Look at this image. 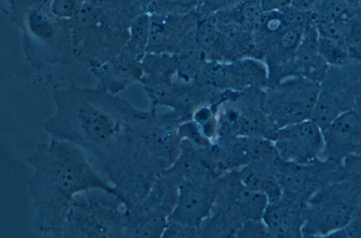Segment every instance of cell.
<instances>
[{"instance_id":"1","label":"cell","mask_w":361,"mask_h":238,"mask_svg":"<svg viewBox=\"0 0 361 238\" xmlns=\"http://www.w3.org/2000/svg\"><path fill=\"white\" fill-rule=\"evenodd\" d=\"M53 100L55 112L44 124V131L82 148L91 163L116 151L139 110L98 85L71 84L54 90Z\"/></svg>"},{"instance_id":"2","label":"cell","mask_w":361,"mask_h":238,"mask_svg":"<svg viewBox=\"0 0 361 238\" xmlns=\"http://www.w3.org/2000/svg\"><path fill=\"white\" fill-rule=\"evenodd\" d=\"M27 161L33 169L27 181L35 209L33 227L44 237H61L68 210L78 194L91 189L116 194L83 150L71 143L51 138L38 143Z\"/></svg>"},{"instance_id":"3","label":"cell","mask_w":361,"mask_h":238,"mask_svg":"<svg viewBox=\"0 0 361 238\" xmlns=\"http://www.w3.org/2000/svg\"><path fill=\"white\" fill-rule=\"evenodd\" d=\"M11 20L20 29L26 61L35 69L75 60L69 20L56 16L48 0H12Z\"/></svg>"},{"instance_id":"4","label":"cell","mask_w":361,"mask_h":238,"mask_svg":"<svg viewBox=\"0 0 361 238\" xmlns=\"http://www.w3.org/2000/svg\"><path fill=\"white\" fill-rule=\"evenodd\" d=\"M69 24L74 59L90 69L116 55L129 38L130 25L85 2Z\"/></svg>"},{"instance_id":"5","label":"cell","mask_w":361,"mask_h":238,"mask_svg":"<svg viewBox=\"0 0 361 238\" xmlns=\"http://www.w3.org/2000/svg\"><path fill=\"white\" fill-rule=\"evenodd\" d=\"M123 213L116 194L102 189L82 192L69 206L61 237H124Z\"/></svg>"},{"instance_id":"6","label":"cell","mask_w":361,"mask_h":238,"mask_svg":"<svg viewBox=\"0 0 361 238\" xmlns=\"http://www.w3.org/2000/svg\"><path fill=\"white\" fill-rule=\"evenodd\" d=\"M361 205V191L343 179L323 186L303 208L302 237H329L344 228Z\"/></svg>"},{"instance_id":"7","label":"cell","mask_w":361,"mask_h":238,"mask_svg":"<svg viewBox=\"0 0 361 238\" xmlns=\"http://www.w3.org/2000/svg\"><path fill=\"white\" fill-rule=\"evenodd\" d=\"M178 189V184L162 172L143 198L124 207V237H162Z\"/></svg>"},{"instance_id":"8","label":"cell","mask_w":361,"mask_h":238,"mask_svg":"<svg viewBox=\"0 0 361 238\" xmlns=\"http://www.w3.org/2000/svg\"><path fill=\"white\" fill-rule=\"evenodd\" d=\"M319 91V83L300 76L285 78L264 88V108L279 129L311 119Z\"/></svg>"},{"instance_id":"9","label":"cell","mask_w":361,"mask_h":238,"mask_svg":"<svg viewBox=\"0 0 361 238\" xmlns=\"http://www.w3.org/2000/svg\"><path fill=\"white\" fill-rule=\"evenodd\" d=\"M276 175L282 196L305 206L319 189L344 178L342 162L319 158L307 164L274 160Z\"/></svg>"},{"instance_id":"10","label":"cell","mask_w":361,"mask_h":238,"mask_svg":"<svg viewBox=\"0 0 361 238\" xmlns=\"http://www.w3.org/2000/svg\"><path fill=\"white\" fill-rule=\"evenodd\" d=\"M361 99V69L348 64L330 66L319 83L311 119L322 129L336 117L355 108Z\"/></svg>"},{"instance_id":"11","label":"cell","mask_w":361,"mask_h":238,"mask_svg":"<svg viewBox=\"0 0 361 238\" xmlns=\"http://www.w3.org/2000/svg\"><path fill=\"white\" fill-rule=\"evenodd\" d=\"M204 88L216 90H243L268 85L267 67L262 60L245 57L231 62L207 61L195 80Z\"/></svg>"},{"instance_id":"12","label":"cell","mask_w":361,"mask_h":238,"mask_svg":"<svg viewBox=\"0 0 361 238\" xmlns=\"http://www.w3.org/2000/svg\"><path fill=\"white\" fill-rule=\"evenodd\" d=\"M220 177L197 178L180 183L175 206L168 221L199 230L214 206L220 188Z\"/></svg>"},{"instance_id":"13","label":"cell","mask_w":361,"mask_h":238,"mask_svg":"<svg viewBox=\"0 0 361 238\" xmlns=\"http://www.w3.org/2000/svg\"><path fill=\"white\" fill-rule=\"evenodd\" d=\"M273 143L282 160L300 164L321 158L324 150L322 129L312 119L278 129Z\"/></svg>"},{"instance_id":"14","label":"cell","mask_w":361,"mask_h":238,"mask_svg":"<svg viewBox=\"0 0 361 238\" xmlns=\"http://www.w3.org/2000/svg\"><path fill=\"white\" fill-rule=\"evenodd\" d=\"M212 157L219 175L238 170L258 160L277 155L272 141L252 136L217 139L210 145Z\"/></svg>"},{"instance_id":"15","label":"cell","mask_w":361,"mask_h":238,"mask_svg":"<svg viewBox=\"0 0 361 238\" xmlns=\"http://www.w3.org/2000/svg\"><path fill=\"white\" fill-rule=\"evenodd\" d=\"M200 16L196 11L187 14H150L147 53L173 54L195 32Z\"/></svg>"},{"instance_id":"16","label":"cell","mask_w":361,"mask_h":238,"mask_svg":"<svg viewBox=\"0 0 361 238\" xmlns=\"http://www.w3.org/2000/svg\"><path fill=\"white\" fill-rule=\"evenodd\" d=\"M145 54L126 43L116 55L90 69V71L97 80L99 87L118 95L133 83H140L142 76V61Z\"/></svg>"},{"instance_id":"17","label":"cell","mask_w":361,"mask_h":238,"mask_svg":"<svg viewBox=\"0 0 361 238\" xmlns=\"http://www.w3.org/2000/svg\"><path fill=\"white\" fill-rule=\"evenodd\" d=\"M324 150L321 158L339 162L361 153V114L355 109L343 112L322 129Z\"/></svg>"},{"instance_id":"18","label":"cell","mask_w":361,"mask_h":238,"mask_svg":"<svg viewBox=\"0 0 361 238\" xmlns=\"http://www.w3.org/2000/svg\"><path fill=\"white\" fill-rule=\"evenodd\" d=\"M310 20V12H302L291 6L279 10L263 11L251 28L253 58L262 61L267 50L289 27L295 23H307Z\"/></svg>"},{"instance_id":"19","label":"cell","mask_w":361,"mask_h":238,"mask_svg":"<svg viewBox=\"0 0 361 238\" xmlns=\"http://www.w3.org/2000/svg\"><path fill=\"white\" fill-rule=\"evenodd\" d=\"M245 221L225 174L221 175L218 195L199 227V237H236Z\"/></svg>"},{"instance_id":"20","label":"cell","mask_w":361,"mask_h":238,"mask_svg":"<svg viewBox=\"0 0 361 238\" xmlns=\"http://www.w3.org/2000/svg\"><path fill=\"white\" fill-rule=\"evenodd\" d=\"M304 206L284 196L269 203L262 221L269 237H302Z\"/></svg>"},{"instance_id":"21","label":"cell","mask_w":361,"mask_h":238,"mask_svg":"<svg viewBox=\"0 0 361 238\" xmlns=\"http://www.w3.org/2000/svg\"><path fill=\"white\" fill-rule=\"evenodd\" d=\"M317 28L311 20L290 65V76H303L318 83L322 81L330 66L319 52Z\"/></svg>"},{"instance_id":"22","label":"cell","mask_w":361,"mask_h":238,"mask_svg":"<svg viewBox=\"0 0 361 238\" xmlns=\"http://www.w3.org/2000/svg\"><path fill=\"white\" fill-rule=\"evenodd\" d=\"M277 155L252 162L237 170L242 183L250 189L264 194L269 203L276 202L282 196L274 167Z\"/></svg>"},{"instance_id":"23","label":"cell","mask_w":361,"mask_h":238,"mask_svg":"<svg viewBox=\"0 0 361 238\" xmlns=\"http://www.w3.org/2000/svg\"><path fill=\"white\" fill-rule=\"evenodd\" d=\"M176 63V81H194L207 61L205 53L198 44L195 32L189 36L173 54Z\"/></svg>"},{"instance_id":"24","label":"cell","mask_w":361,"mask_h":238,"mask_svg":"<svg viewBox=\"0 0 361 238\" xmlns=\"http://www.w3.org/2000/svg\"><path fill=\"white\" fill-rule=\"evenodd\" d=\"M360 11L359 4L347 0H316L310 14L312 22L317 24L346 19Z\"/></svg>"},{"instance_id":"25","label":"cell","mask_w":361,"mask_h":238,"mask_svg":"<svg viewBox=\"0 0 361 238\" xmlns=\"http://www.w3.org/2000/svg\"><path fill=\"white\" fill-rule=\"evenodd\" d=\"M319 52L330 66L348 64L350 58L348 46L343 42L319 35Z\"/></svg>"},{"instance_id":"26","label":"cell","mask_w":361,"mask_h":238,"mask_svg":"<svg viewBox=\"0 0 361 238\" xmlns=\"http://www.w3.org/2000/svg\"><path fill=\"white\" fill-rule=\"evenodd\" d=\"M226 11L234 20L251 30L254 22L263 12L262 0H241Z\"/></svg>"},{"instance_id":"27","label":"cell","mask_w":361,"mask_h":238,"mask_svg":"<svg viewBox=\"0 0 361 238\" xmlns=\"http://www.w3.org/2000/svg\"><path fill=\"white\" fill-rule=\"evenodd\" d=\"M198 0H154L147 13L183 15L196 11Z\"/></svg>"},{"instance_id":"28","label":"cell","mask_w":361,"mask_h":238,"mask_svg":"<svg viewBox=\"0 0 361 238\" xmlns=\"http://www.w3.org/2000/svg\"><path fill=\"white\" fill-rule=\"evenodd\" d=\"M241 0H198L196 12L200 18L214 15L218 12L228 10Z\"/></svg>"},{"instance_id":"29","label":"cell","mask_w":361,"mask_h":238,"mask_svg":"<svg viewBox=\"0 0 361 238\" xmlns=\"http://www.w3.org/2000/svg\"><path fill=\"white\" fill-rule=\"evenodd\" d=\"M342 164L343 179L350 180L361 190V153L348 156Z\"/></svg>"},{"instance_id":"30","label":"cell","mask_w":361,"mask_h":238,"mask_svg":"<svg viewBox=\"0 0 361 238\" xmlns=\"http://www.w3.org/2000/svg\"><path fill=\"white\" fill-rule=\"evenodd\" d=\"M236 237H269L262 220H247L240 227Z\"/></svg>"},{"instance_id":"31","label":"cell","mask_w":361,"mask_h":238,"mask_svg":"<svg viewBox=\"0 0 361 238\" xmlns=\"http://www.w3.org/2000/svg\"><path fill=\"white\" fill-rule=\"evenodd\" d=\"M162 237H199V230L181 223L168 221Z\"/></svg>"},{"instance_id":"32","label":"cell","mask_w":361,"mask_h":238,"mask_svg":"<svg viewBox=\"0 0 361 238\" xmlns=\"http://www.w3.org/2000/svg\"><path fill=\"white\" fill-rule=\"evenodd\" d=\"M331 236L341 237H361V205L357 208L347 225Z\"/></svg>"},{"instance_id":"33","label":"cell","mask_w":361,"mask_h":238,"mask_svg":"<svg viewBox=\"0 0 361 238\" xmlns=\"http://www.w3.org/2000/svg\"><path fill=\"white\" fill-rule=\"evenodd\" d=\"M291 0H262L263 11L279 10L290 5Z\"/></svg>"},{"instance_id":"34","label":"cell","mask_w":361,"mask_h":238,"mask_svg":"<svg viewBox=\"0 0 361 238\" xmlns=\"http://www.w3.org/2000/svg\"><path fill=\"white\" fill-rule=\"evenodd\" d=\"M315 1L316 0H291L290 6L302 12H310Z\"/></svg>"},{"instance_id":"35","label":"cell","mask_w":361,"mask_h":238,"mask_svg":"<svg viewBox=\"0 0 361 238\" xmlns=\"http://www.w3.org/2000/svg\"><path fill=\"white\" fill-rule=\"evenodd\" d=\"M348 1L355 4H359L361 2V0H347Z\"/></svg>"}]
</instances>
